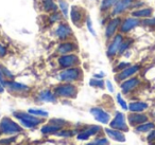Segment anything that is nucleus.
Segmentation results:
<instances>
[{"label": "nucleus", "mask_w": 155, "mask_h": 145, "mask_svg": "<svg viewBox=\"0 0 155 145\" xmlns=\"http://www.w3.org/2000/svg\"><path fill=\"white\" fill-rule=\"evenodd\" d=\"M123 41V36L122 34H116L113 38V40L110 41V44L107 47V51H106V54H107L108 57H114L116 54H118V51L120 49V46Z\"/></svg>", "instance_id": "obj_7"}, {"label": "nucleus", "mask_w": 155, "mask_h": 145, "mask_svg": "<svg viewBox=\"0 0 155 145\" xmlns=\"http://www.w3.org/2000/svg\"><path fill=\"white\" fill-rule=\"evenodd\" d=\"M60 19H61V15H60V14H58V13H54L53 15H51V16H50V18H49V20H50V22H51V24H53V22H55V21H58Z\"/></svg>", "instance_id": "obj_39"}, {"label": "nucleus", "mask_w": 155, "mask_h": 145, "mask_svg": "<svg viewBox=\"0 0 155 145\" xmlns=\"http://www.w3.org/2000/svg\"><path fill=\"white\" fill-rule=\"evenodd\" d=\"M7 48L5 47L3 45H1L0 44V57H5V55H7Z\"/></svg>", "instance_id": "obj_41"}, {"label": "nucleus", "mask_w": 155, "mask_h": 145, "mask_svg": "<svg viewBox=\"0 0 155 145\" xmlns=\"http://www.w3.org/2000/svg\"><path fill=\"white\" fill-rule=\"evenodd\" d=\"M29 113H31V114L35 115V117H38V118H47L48 115H49V113H48V111H45L43 110V109H29L28 110Z\"/></svg>", "instance_id": "obj_28"}, {"label": "nucleus", "mask_w": 155, "mask_h": 145, "mask_svg": "<svg viewBox=\"0 0 155 145\" xmlns=\"http://www.w3.org/2000/svg\"><path fill=\"white\" fill-rule=\"evenodd\" d=\"M79 64H80V60L74 54H64L58 58V65L64 69L78 66Z\"/></svg>", "instance_id": "obj_6"}, {"label": "nucleus", "mask_w": 155, "mask_h": 145, "mask_svg": "<svg viewBox=\"0 0 155 145\" xmlns=\"http://www.w3.org/2000/svg\"><path fill=\"white\" fill-rule=\"evenodd\" d=\"M55 35L60 40H67L72 35V30L69 27V24L61 22L55 30Z\"/></svg>", "instance_id": "obj_11"}, {"label": "nucleus", "mask_w": 155, "mask_h": 145, "mask_svg": "<svg viewBox=\"0 0 155 145\" xmlns=\"http://www.w3.org/2000/svg\"><path fill=\"white\" fill-rule=\"evenodd\" d=\"M83 18V11L77 5H72L70 10V19L72 21V24H81Z\"/></svg>", "instance_id": "obj_17"}, {"label": "nucleus", "mask_w": 155, "mask_h": 145, "mask_svg": "<svg viewBox=\"0 0 155 145\" xmlns=\"http://www.w3.org/2000/svg\"><path fill=\"white\" fill-rule=\"evenodd\" d=\"M147 108H148V104L143 102H133L130 103L129 105V110L131 112H142Z\"/></svg>", "instance_id": "obj_22"}, {"label": "nucleus", "mask_w": 155, "mask_h": 145, "mask_svg": "<svg viewBox=\"0 0 155 145\" xmlns=\"http://www.w3.org/2000/svg\"><path fill=\"white\" fill-rule=\"evenodd\" d=\"M77 88L70 83L62 84L58 85L54 88V94L56 96H61V98H73L77 95Z\"/></svg>", "instance_id": "obj_3"}, {"label": "nucleus", "mask_w": 155, "mask_h": 145, "mask_svg": "<svg viewBox=\"0 0 155 145\" xmlns=\"http://www.w3.org/2000/svg\"><path fill=\"white\" fill-rule=\"evenodd\" d=\"M127 121H129L131 126H137L148 121V117H147L146 114H143V113H140V112H132L131 114L127 117Z\"/></svg>", "instance_id": "obj_14"}, {"label": "nucleus", "mask_w": 155, "mask_h": 145, "mask_svg": "<svg viewBox=\"0 0 155 145\" xmlns=\"http://www.w3.org/2000/svg\"><path fill=\"white\" fill-rule=\"evenodd\" d=\"M78 140H81V141H84V140H88L89 139V136L86 134V132H84V131H82V132H80V134H78Z\"/></svg>", "instance_id": "obj_38"}, {"label": "nucleus", "mask_w": 155, "mask_h": 145, "mask_svg": "<svg viewBox=\"0 0 155 145\" xmlns=\"http://www.w3.org/2000/svg\"><path fill=\"white\" fill-rule=\"evenodd\" d=\"M140 69V67L138 65H133V66H129L127 68L123 69L122 71L118 73V75L116 76L117 81H123V79H127L129 77H131L132 75H134L136 72H138Z\"/></svg>", "instance_id": "obj_13"}, {"label": "nucleus", "mask_w": 155, "mask_h": 145, "mask_svg": "<svg viewBox=\"0 0 155 145\" xmlns=\"http://www.w3.org/2000/svg\"><path fill=\"white\" fill-rule=\"evenodd\" d=\"M91 115L95 118V120H97L100 123H102V124L110 123V115L108 114L105 110L100 108V107H93V108L91 109Z\"/></svg>", "instance_id": "obj_10"}, {"label": "nucleus", "mask_w": 155, "mask_h": 145, "mask_svg": "<svg viewBox=\"0 0 155 145\" xmlns=\"http://www.w3.org/2000/svg\"><path fill=\"white\" fill-rule=\"evenodd\" d=\"M135 1L136 0H119L118 2L115 5V7L113 8V15H121L127 10H129L130 8L133 7Z\"/></svg>", "instance_id": "obj_8"}, {"label": "nucleus", "mask_w": 155, "mask_h": 145, "mask_svg": "<svg viewBox=\"0 0 155 145\" xmlns=\"http://www.w3.org/2000/svg\"><path fill=\"white\" fill-rule=\"evenodd\" d=\"M106 86H107V89L110 92H114V87H113L112 83H110V81H107L106 82Z\"/></svg>", "instance_id": "obj_44"}, {"label": "nucleus", "mask_w": 155, "mask_h": 145, "mask_svg": "<svg viewBox=\"0 0 155 145\" xmlns=\"http://www.w3.org/2000/svg\"><path fill=\"white\" fill-rule=\"evenodd\" d=\"M108 144H110V142H108L107 139L101 138V139H97V140L93 141V142L88 143L86 145H108Z\"/></svg>", "instance_id": "obj_32"}, {"label": "nucleus", "mask_w": 155, "mask_h": 145, "mask_svg": "<svg viewBox=\"0 0 155 145\" xmlns=\"http://www.w3.org/2000/svg\"><path fill=\"white\" fill-rule=\"evenodd\" d=\"M22 127L10 118H2L0 121V134H16L22 131Z\"/></svg>", "instance_id": "obj_1"}, {"label": "nucleus", "mask_w": 155, "mask_h": 145, "mask_svg": "<svg viewBox=\"0 0 155 145\" xmlns=\"http://www.w3.org/2000/svg\"><path fill=\"white\" fill-rule=\"evenodd\" d=\"M0 71L2 72V74L5 75V79H14L13 73H12L11 71H10L8 68H5V67L1 66V65H0Z\"/></svg>", "instance_id": "obj_31"}, {"label": "nucleus", "mask_w": 155, "mask_h": 145, "mask_svg": "<svg viewBox=\"0 0 155 145\" xmlns=\"http://www.w3.org/2000/svg\"><path fill=\"white\" fill-rule=\"evenodd\" d=\"M58 9L61 10V12L63 13V16L65 18L68 17L69 14V5L65 0H58Z\"/></svg>", "instance_id": "obj_27"}, {"label": "nucleus", "mask_w": 155, "mask_h": 145, "mask_svg": "<svg viewBox=\"0 0 155 145\" xmlns=\"http://www.w3.org/2000/svg\"><path fill=\"white\" fill-rule=\"evenodd\" d=\"M14 117L19 120L21 125H24L27 128H33L35 126L39 125L41 123H43V120L41 118L35 117V115L31 114L29 112H14Z\"/></svg>", "instance_id": "obj_2"}, {"label": "nucleus", "mask_w": 155, "mask_h": 145, "mask_svg": "<svg viewBox=\"0 0 155 145\" xmlns=\"http://www.w3.org/2000/svg\"><path fill=\"white\" fill-rule=\"evenodd\" d=\"M77 49V46L74 45L73 43H69V41H67V43H63L61 44L60 46L58 47V52L61 54H69L70 52L74 51V50Z\"/></svg>", "instance_id": "obj_20"}, {"label": "nucleus", "mask_w": 155, "mask_h": 145, "mask_svg": "<svg viewBox=\"0 0 155 145\" xmlns=\"http://www.w3.org/2000/svg\"><path fill=\"white\" fill-rule=\"evenodd\" d=\"M101 130V127L100 126H91V127H88V128H86L85 130H83L84 132H86L87 134H88L89 137L91 136H94V134H98V132Z\"/></svg>", "instance_id": "obj_30"}, {"label": "nucleus", "mask_w": 155, "mask_h": 145, "mask_svg": "<svg viewBox=\"0 0 155 145\" xmlns=\"http://www.w3.org/2000/svg\"><path fill=\"white\" fill-rule=\"evenodd\" d=\"M43 5H44V10L46 12H50V11L55 12L58 10V5L54 3V0H44Z\"/></svg>", "instance_id": "obj_26"}, {"label": "nucleus", "mask_w": 155, "mask_h": 145, "mask_svg": "<svg viewBox=\"0 0 155 145\" xmlns=\"http://www.w3.org/2000/svg\"><path fill=\"white\" fill-rule=\"evenodd\" d=\"M143 24H147V26H150V27H155V18L154 17L147 18V19L143 20Z\"/></svg>", "instance_id": "obj_37"}, {"label": "nucleus", "mask_w": 155, "mask_h": 145, "mask_svg": "<svg viewBox=\"0 0 155 145\" xmlns=\"http://www.w3.org/2000/svg\"><path fill=\"white\" fill-rule=\"evenodd\" d=\"M119 0H102L101 1V5H100V9L101 11H108L110 10L112 8L115 7L117 2H118Z\"/></svg>", "instance_id": "obj_24"}, {"label": "nucleus", "mask_w": 155, "mask_h": 145, "mask_svg": "<svg viewBox=\"0 0 155 145\" xmlns=\"http://www.w3.org/2000/svg\"><path fill=\"white\" fill-rule=\"evenodd\" d=\"M155 140V130H152V131L150 132V134L148 136V141H154Z\"/></svg>", "instance_id": "obj_43"}, {"label": "nucleus", "mask_w": 155, "mask_h": 145, "mask_svg": "<svg viewBox=\"0 0 155 145\" xmlns=\"http://www.w3.org/2000/svg\"><path fill=\"white\" fill-rule=\"evenodd\" d=\"M14 141H15V137H13V138H11V139H2V140H0V144L9 145V144H11L12 142H14Z\"/></svg>", "instance_id": "obj_40"}, {"label": "nucleus", "mask_w": 155, "mask_h": 145, "mask_svg": "<svg viewBox=\"0 0 155 145\" xmlns=\"http://www.w3.org/2000/svg\"><path fill=\"white\" fill-rule=\"evenodd\" d=\"M139 79L137 77H132V79H127V81H124L121 84V90L123 93H129V92L133 91L138 85H139Z\"/></svg>", "instance_id": "obj_16"}, {"label": "nucleus", "mask_w": 155, "mask_h": 145, "mask_svg": "<svg viewBox=\"0 0 155 145\" xmlns=\"http://www.w3.org/2000/svg\"><path fill=\"white\" fill-rule=\"evenodd\" d=\"M153 128H154V123H151V122H144V123L136 126V131L147 132V131L152 130Z\"/></svg>", "instance_id": "obj_25"}, {"label": "nucleus", "mask_w": 155, "mask_h": 145, "mask_svg": "<svg viewBox=\"0 0 155 145\" xmlns=\"http://www.w3.org/2000/svg\"><path fill=\"white\" fill-rule=\"evenodd\" d=\"M120 24H121V19L119 17H115V18H113L112 20H110V22H108L105 28L106 38H112L113 36H115L116 31L118 30Z\"/></svg>", "instance_id": "obj_12"}, {"label": "nucleus", "mask_w": 155, "mask_h": 145, "mask_svg": "<svg viewBox=\"0 0 155 145\" xmlns=\"http://www.w3.org/2000/svg\"><path fill=\"white\" fill-rule=\"evenodd\" d=\"M129 66H131V65H130L129 63H120V64H119L118 66L115 67L114 71H115V72H117V71H122L123 69L127 68Z\"/></svg>", "instance_id": "obj_36"}, {"label": "nucleus", "mask_w": 155, "mask_h": 145, "mask_svg": "<svg viewBox=\"0 0 155 145\" xmlns=\"http://www.w3.org/2000/svg\"><path fill=\"white\" fill-rule=\"evenodd\" d=\"M86 28H87V30L91 32V35H94V36H96V32H95V30L93 29V21H91V17L89 16H87V18H86Z\"/></svg>", "instance_id": "obj_35"}, {"label": "nucleus", "mask_w": 155, "mask_h": 145, "mask_svg": "<svg viewBox=\"0 0 155 145\" xmlns=\"http://www.w3.org/2000/svg\"><path fill=\"white\" fill-rule=\"evenodd\" d=\"M89 85H91V87L103 89L104 88V82H103V79H96V77H94V79H91V81H89Z\"/></svg>", "instance_id": "obj_29"}, {"label": "nucleus", "mask_w": 155, "mask_h": 145, "mask_svg": "<svg viewBox=\"0 0 155 145\" xmlns=\"http://www.w3.org/2000/svg\"><path fill=\"white\" fill-rule=\"evenodd\" d=\"M55 94L52 93L50 90H44L41 91L38 94V100L41 102H48V103H55L56 102V98Z\"/></svg>", "instance_id": "obj_19"}, {"label": "nucleus", "mask_w": 155, "mask_h": 145, "mask_svg": "<svg viewBox=\"0 0 155 145\" xmlns=\"http://www.w3.org/2000/svg\"><path fill=\"white\" fill-rule=\"evenodd\" d=\"M131 44H132L131 39H130V41H122V44H121V46H120V49H119V51H118L119 55L124 53V52L129 49V47H130V45H131Z\"/></svg>", "instance_id": "obj_34"}, {"label": "nucleus", "mask_w": 155, "mask_h": 145, "mask_svg": "<svg viewBox=\"0 0 155 145\" xmlns=\"http://www.w3.org/2000/svg\"><path fill=\"white\" fill-rule=\"evenodd\" d=\"M117 102H118V104L120 105L121 108H122L123 110H127V109H129V106H127V102H125V101L123 100L122 95H121L120 93L117 94Z\"/></svg>", "instance_id": "obj_33"}, {"label": "nucleus", "mask_w": 155, "mask_h": 145, "mask_svg": "<svg viewBox=\"0 0 155 145\" xmlns=\"http://www.w3.org/2000/svg\"><path fill=\"white\" fill-rule=\"evenodd\" d=\"M58 134V136H71L72 132H69L68 130H65L64 132H58V134Z\"/></svg>", "instance_id": "obj_45"}, {"label": "nucleus", "mask_w": 155, "mask_h": 145, "mask_svg": "<svg viewBox=\"0 0 155 145\" xmlns=\"http://www.w3.org/2000/svg\"><path fill=\"white\" fill-rule=\"evenodd\" d=\"M140 24L139 19L136 17H127L123 21H121L120 26V32L125 34V33L131 32L133 29H135L136 27H138Z\"/></svg>", "instance_id": "obj_9"}, {"label": "nucleus", "mask_w": 155, "mask_h": 145, "mask_svg": "<svg viewBox=\"0 0 155 145\" xmlns=\"http://www.w3.org/2000/svg\"><path fill=\"white\" fill-rule=\"evenodd\" d=\"M5 86L2 85V84H0V93H2V92H5Z\"/></svg>", "instance_id": "obj_47"}, {"label": "nucleus", "mask_w": 155, "mask_h": 145, "mask_svg": "<svg viewBox=\"0 0 155 145\" xmlns=\"http://www.w3.org/2000/svg\"><path fill=\"white\" fill-rule=\"evenodd\" d=\"M60 129H61V126L50 123L41 127V132H43V134H54V132L58 131Z\"/></svg>", "instance_id": "obj_23"}, {"label": "nucleus", "mask_w": 155, "mask_h": 145, "mask_svg": "<svg viewBox=\"0 0 155 145\" xmlns=\"http://www.w3.org/2000/svg\"><path fill=\"white\" fill-rule=\"evenodd\" d=\"M5 87L8 88V90L11 92H17V93H21V92H28L30 90V88L27 85H24V84L17 83V82H7L5 84Z\"/></svg>", "instance_id": "obj_15"}, {"label": "nucleus", "mask_w": 155, "mask_h": 145, "mask_svg": "<svg viewBox=\"0 0 155 145\" xmlns=\"http://www.w3.org/2000/svg\"><path fill=\"white\" fill-rule=\"evenodd\" d=\"M153 14V9L151 8H143V9H139V10H136L132 13L133 17L136 18H149L151 17Z\"/></svg>", "instance_id": "obj_21"}, {"label": "nucleus", "mask_w": 155, "mask_h": 145, "mask_svg": "<svg viewBox=\"0 0 155 145\" xmlns=\"http://www.w3.org/2000/svg\"><path fill=\"white\" fill-rule=\"evenodd\" d=\"M81 74H82V72H81L80 68L71 67V68H67L63 70L58 75V79L62 82H65V83H71V82L78 81L80 79Z\"/></svg>", "instance_id": "obj_4"}, {"label": "nucleus", "mask_w": 155, "mask_h": 145, "mask_svg": "<svg viewBox=\"0 0 155 145\" xmlns=\"http://www.w3.org/2000/svg\"><path fill=\"white\" fill-rule=\"evenodd\" d=\"M105 131L108 134V137L112 138V140L117 141V142H124L125 141L124 134L122 131H120V130L113 129V128H106Z\"/></svg>", "instance_id": "obj_18"}, {"label": "nucleus", "mask_w": 155, "mask_h": 145, "mask_svg": "<svg viewBox=\"0 0 155 145\" xmlns=\"http://www.w3.org/2000/svg\"><path fill=\"white\" fill-rule=\"evenodd\" d=\"M110 126L113 129L120 130V131H127L129 126L125 123V117L122 112H117L115 118L110 122Z\"/></svg>", "instance_id": "obj_5"}, {"label": "nucleus", "mask_w": 155, "mask_h": 145, "mask_svg": "<svg viewBox=\"0 0 155 145\" xmlns=\"http://www.w3.org/2000/svg\"><path fill=\"white\" fill-rule=\"evenodd\" d=\"M0 84H2L5 87V84H7L5 77V75L2 74V72H1V71H0Z\"/></svg>", "instance_id": "obj_42"}, {"label": "nucleus", "mask_w": 155, "mask_h": 145, "mask_svg": "<svg viewBox=\"0 0 155 145\" xmlns=\"http://www.w3.org/2000/svg\"><path fill=\"white\" fill-rule=\"evenodd\" d=\"M104 75H105L104 73H97V74L94 75V77H96V79H102L104 77Z\"/></svg>", "instance_id": "obj_46"}]
</instances>
